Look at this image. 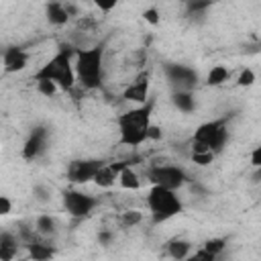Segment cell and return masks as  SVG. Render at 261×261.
Wrapping results in <instances>:
<instances>
[{
	"instance_id": "6da1fadb",
	"label": "cell",
	"mask_w": 261,
	"mask_h": 261,
	"mask_svg": "<svg viewBox=\"0 0 261 261\" xmlns=\"http://www.w3.org/2000/svg\"><path fill=\"white\" fill-rule=\"evenodd\" d=\"M228 141V118H214L202 122L192 137V161L208 165L224 149Z\"/></svg>"
},
{
	"instance_id": "7a4b0ae2",
	"label": "cell",
	"mask_w": 261,
	"mask_h": 261,
	"mask_svg": "<svg viewBox=\"0 0 261 261\" xmlns=\"http://www.w3.org/2000/svg\"><path fill=\"white\" fill-rule=\"evenodd\" d=\"M153 100H147L145 104H139L137 108H130L116 118L118 126V143L124 147H141L145 141H149V128L153 124Z\"/></svg>"
},
{
	"instance_id": "3957f363",
	"label": "cell",
	"mask_w": 261,
	"mask_h": 261,
	"mask_svg": "<svg viewBox=\"0 0 261 261\" xmlns=\"http://www.w3.org/2000/svg\"><path fill=\"white\" fill-rule=\"evenodd\" d=\"M73 55L75 49L69 45H61L57 49V53L47 59L33 75V80L39 82H49L53 84L57 90L69 92L75 86V73H73Z\"/></svg>"
},
{
	"instance_id": "277c9868",
	"label": "cell",
	"mask_w": 261,
	"mask_h": 261,
	"mask_svg": "<svg viewBox=\"0 0 261 261\" xmlns=\"http://www.w3.org/2000/svg\"><path fill=\"white\" fill-rule=\"evenodd\" d=\"M104 55H106L104 41L88 49H75L73 55L75 84H80L84 90H98L104 82Z\"/></svg>"
},
{
	"instance_id": "5b68a950",
	"label": "cell",
	"mask_w": 261,
	"mask_h": 261,
	"mask_svg": "<svg viewBox=\"0 0 261 261\" xmlns=\"http://www.w3.org/2000/svg\"><path fill=\"white\" fill-rule=\"evenodd\" d=\"M147 208L153 224H163L177 216L184 210V204L173 190H165L159 186H151L147 192Z\"/></svg>"
},
{
	"instance_id": "8992f818",
	"label": "cell",
	"mask_w": 261,
	"mask_h": 261,
	"mask_svg": "<svg viewBox=\"0 0 261 261\" xmlns=\"http://www.w3.org/2000/svg\"><path fill=\"white\" fill-rule=\"evenodd\" d=\"M147 179L151 181V186H159V188L177 192L179 188H184L190 181V175L179 165L159 163V165H151L147 169Z\"/></svg>"
},
{
	"instance_id": "52a82bcc",
	"label": "cell",
	"mask_w": 261,
	"mask_h": 261,
	"mask_svg": "<svg viewBox=\"0 0 261 261\" xmlns=\"http://www.w3.org/2000/svg\"><path fill=\"white\" fill-rule=\"evenodd\" d=\"M61 202H63V208L65 212L71 216V218H86L90 216L96 206L100 204V200L92 194H86L82 190H65L61 194Z\"/></svg>"
},
{
	"instance_id": "ba28073f",
	"label": "cell",
	"mask_w": 261,
	"mask_h": 261,
	"mask_svg": "<svg viewBox=\"0 0 261 261\" xmlns=\"http://www.w3.org/2000/svg\"><path fill=\"white\" fill-rule=\"evenodd\" d=\"M163 69H165L167 82L173 86V92H177V90L192 92L200 82L198 71L194 67L186 65V63H165Z\"/></svg>"
},
{
	"instance_id": "9c48e42d",
	"label": "cell",
	"mask_w": 261,
	"mask_h": 261,
	"mask_svg": "<svg viewBox=\"0 0 261 261\" xmlns=\"http://www.w3.org/2000/svg\"><path fill=\"white\" fill-rule=\"evenodd\" d=\"M106 161L102 159H94V157H88V159H73L67 163V169H65V177L75 184V186H84V184H90L94 181L96 173L100 171V167L104 165Z\"/></svg>"
},
{
	"instance_id": "30bf717a",
	"label": "cell",
	"mask_w": 261,
	"mask_h": 261,
	"mask_svg": "<svg viewBox=\"0 0 261 261\" xmlns=\"http://www.w3.org/2000/svg\"><path fill=\"white\" fill-rule=\"evenodd\" d=\"M47 145H49V128L43 124L35 126L22 145V159L35 161L37 157H41L47 151Z\"/></svg>"
},
{
	"instance_id": "8fae6325",
	"label": "cell",
	"mask_w": 261,
	"mask_h": 261,
	"mask_svg": "<svg viewBox=\"0 0 261 261\" xmlns=\"http://www.w3.org/2000/svg\"><path fill=\"white\" fill-rule=\"evenodd\" d=\"M24 247L29 251V257L33 261H51L55 257V245H51L45 237H39L33 228L29 232H22Z\"/></svg>"
},
{
	"instance_id": "7c38bea8",
	"label": "cell",
	"mask_w": 261,
	"mask_h": 261,
	"mask_svg": "<svg viewBox=\"0 0 261 261\" xmlns=\"http://www.w3.org/2000/svg\"><path fill=\"white\" fill-rule=\"evenodd\" d=\"M151 80V75H149V71H143V73H139L126 88H124V92H122V98L124 100H128V102H137V104H145L147 100H149V82Z\"/></svg>"
},
{
	"instance_id": "4fadbf2b",
	"label": "cell",
	"mask_w": 261,
	"mask_h": 261,
	"mask_svg": "<svg viewBox=\"0 0 261 261\" xmlns=\"http://www.w3.org/2000/svg\"><path fill=\"white\" fill-rule=\"evenodd\" d=\"M27 63H29V53L22 47L12 45L2 51V69L6 73H18L27 67Z\"/></svg>"
},
{
	"instance_id": "5bb4252c",
	"label": "cell",
	"mask_w": 261,
	"mask_h": 261,
	"mask_svg": "<svg viewBox=\"0 0 261 261\" xmlns=\"http://www.w3.org/2000/svg\"><path fill=\"white\" fill-rule=\"evenodd\" d=\"M124 165H133V163H130V161L104 163V165L100 167V171L96 173V177H94V184H96L98 188H104V190L112 188V186L118 181V173H120V169H122Z\"/></svg>"
},
{
	"instance_id": "9a60e30c",
	"label": "cell",
	"mask_w": 261,
	"mask_h": 261,
	"mask_svg": "<svg viewBox=\"0 0 261 261\" xmlns=\"http://www.w3.org/2000/svg\"><path fill=\"white\" fill-rule=\"evenodd\" d=\"M45 12H47V20L55 27H61V24H67L69 18H71V12H73V6L71 4H63V2H49L45 6Z\"/></svg>"
},
{
	"instance_id": "2e32d148",
	"label": "cell",
	"mask_w": 261,
	"mask_h": 261,
	"mask_svg": "<svg viewBox=\"0 0 261 261\" xmlns=\"http://www.w3.org/2000/svg\"><path fill=\"white\" fill-rule=\"evenodd\" d=\"M20 241L8 230H0V261H12L18 255Z\"/></svg>"
},
{
	"instance_id": "e0dca14e",
	"label": "cell",
	"mask_w": 261,
	"mask_h": 261,
	"mask_svg": "<svg viewBox=\"0 0 261 261\" xmlns=\"http://www.w3.org/2000/svg\"><path fill=\"white\" fill-rule=\"evenodd\" d=\"M165 253H167V257H171L173 261H184L190 253H192V243L190 241H186V239H171V241H167V245H165Z\"/></svg>"
},
{
	"instance_id": "ac0fdd59",
	"label": "cell",
	"mask_w": 261,
	"mask_h": 261,
	"mask_svg": "<svg viewBox=\"0 0 261 261\" xmlns=\"http://www.w3.org/2000/svg\"><path fill=\"white\" fill-rule=\"evenodd\" d=\"M171 104H173L179 112L190 114V112H194V110H196V96H194V92L177 90V92H173V94H171Z\"/></svg>"
},
{
	"instance_id": "d6986e66",
	"label": "cell",
	"mask_w": 261,
	"mask_h": 261,
	"mask_svg": "<svg viewBox=\"0 0 261 261\" xmlns=\"http://www.w3.org/2000/svg\"><path fill=\"white\" fill-rule=\"evenodd\" d=\"M118 186L122 190H139L141 188V177L133 169V165H124L118 173Z\"/></svg>"
},
{
	"instance_id": "ffe728a7",
	"label": "cell",
	"mask_w": 261,
	"mask_h": 261,
	"mask_svg": "<svg viewBox=\"0 0 261 261\" xmlns=\"http://www.w3.org/2000/svg\"><path fill=\"white\" fill-rule=\"evenodd\" d=\"M55 228H57V220L51 216V214H39L37 218H35V232L39 234V237H51V234H55Z\"/></svg>"
},
{
	"instance_id": "44dd1931",
	"label": "cell",
	"mask_w": 261,
	"mask_h": 261,
	"mask_svg": "<svg viewBox=\"0 0 261 261\" xmlns=\"http://www.w3.org/2000/svg\"><path fill=\"white\" fill-rule=\"evenodd\" d=\"M228 77H230V71H228L224 65H214V67L208 71V75H206V84H208V86H222Z\"/></svg>"
},
{
	"instance_id": "7402d4cb",
	"label": "cell",
	"mask_w": 261,
	"mask_h": 261,
	"mask_svg": "<svg viewBox=\"0 0 261 261\" xmlns=\"http://www.w3.org/2000/svg\"><path fill=\"white\" fill-rule=\"evenodd\" d=\"M226 243H228V241H226L224 237H212V239L204 241L202 249L208 251V253H212L214 257H220V255L224 253V249H226Z\"/></svg>"
},
{
	"instance_id": "603a6c76",
	"label": "cell",
	"mask_w": 261,
	"mask_h": 261,
	"mask_svg": "<svg viewBox=\"0 0 261 261\" xmlns=\"http://www.w3.org/2000/svg\"><path fill=\"white\" fill-rule=\"evenodd\" d=\"M141 220H143V214H141L139 210H126V212L120 214V224H122L124 228H133V226H137Z\"/></svg>"
},
{
	"instance_id": "cb8c5ba5",
	"label": "cell",
	"mask_w": 261,
	"mask_h": 261,
	"mask_svg": "<svg viewBox=\"0 0 261 261\" xmlns=\"http://www.w3.org/2000/svg\"><path fill=\"white\" fill-rule=\"evenodd\" d=\"M253 82H255V71L249 69V67H245V69L239 73V77H237V86H241V88H249Z\"/></svg>"
},
{
	"instance_id": "d4e9b609",
	"label": "cell",
	"mask_w": 261,
	"mask_h": 261,
	"mask_svg": "<svg viewBox=\"0 0 261 261\" xmlns=\"http://www.w3.org/2000/svg\"><path fill=\"white\" fill-rule=\"evenodd\" d=\"M216 259H218V257H214L212 253H208V251H204V249L200 247L196 253H190L184 261H216Z\"/></svg>"
},
{
	"instance_id": "484cf974",
	"label": "cell",
	"mask_w": 261,
	"mask_h": 261,
	"mask_svg": "<svg viewBox=\"0 0 261 261\" xmlns=\"http://www.w3.org/2000/svg\"><path fill=\"white\" fill-rule=\"evenodd\" d=\"M12 212V200L4 194H0V216H8Z\"/></svg>"
},
{
	"instance_id": "4316f807",
	"label": "cell",
	"mask_w": 261,
	"mask_h": 261,
	"mask_svg": "<svg viewBox=\"0 0 261 261\" xmlns=\"http://www.w3.org/2000/svg\"><path fill=\"white\" fill-rule=\"evenodd\" d=\"M143 16H145V20L151 22V24H157V22H159V12H157V8H147V10L143 12Z\"/></svg>"
},
{
	"instance_id": "83f0119b",
	"label": "cell",
	"mask_w": 261,
	"mask_h": 261,
	"mask_svg": "<svg viewBox=\"0 0 261 261\" xmlns=\"http://www.w3.org/2000/svg\"><path fill=\"white\" fill-rule=\"evenodd\" d=\"M35 194H37V200H41V202H47L51 198V190L45 188V186H37L35 188Z\"/></svg>"
},
{
	"instance_id": "f1b7e54d",
	"label": "cell",
	"mask_w": 261,
	"mask_h": 261,
	"mask_svg": "<svg viewBox=\"0 0 261 261\" xmlns=\"http://www.w3.org/2000/svg\"><path fill=\"white\" fill-rule=\"evenodd\" d=\"M210 8V2H188V12H200V10H206Z\"/></svg>"
},
{
	"instance_id": "f546056e",
	"label": "cell",
	"mask_w": 261,
	"mask_h": 261,
	"mask_svg": "<svg viewBox=\"0 0 261 261\" xmlns=\"http://www.w3.org/2000/svg\"><path fill=\"white\" fill-rule=\"evenodd\" d=\"M37 88H39V92L45 94V96H51V94H55V90H57V88H55L53 84H49V82H39Z\"/></svg>"
},
{
	"instance_id": "4dcf8cb0",
	"label": "cell",
	"mask_w": 261,
	"mask_h": 261,
	"mask_svg": "<svg viewBox=\"0 0 261 261\" xmlns=\"http://www.w3.org/2000/svg\"><path fill=\"white\" fill-rule=\"evenodd\" d=\"M251 165L253 167H261V147H255L251 153Z\"/></svg>"
},
{
	"instance_id": "1f68e13d",
	"label": "cell",
	"mask_w": 261,
	"mask_h": 261,
	"mask_svg": "<svg viewBox=\"0 0 261 261\" xmlns=\"http://www.w3.org/2000/svg\"><path fill=\"white\" fill-rule=\"evenodd\" d=\"M114 239V234L110 232V230H102V232H98V241H100V245H110V241Z\"/></svg>"
},
{
	"instance_id": "d6a6232c",
	"label": "cell",
	"mask_w": 261,
	"mask_h": 261,
	"mask_svg": "<svg viewBox=\"0 0 261 261\" xmlns=\"http://www.w3.org/2000/svg\"><path fill=\"white\" fill-rule=\"evenodd\" d=\"M0 55H2V53H0Z\"/></svg>"
}]
</instances>
